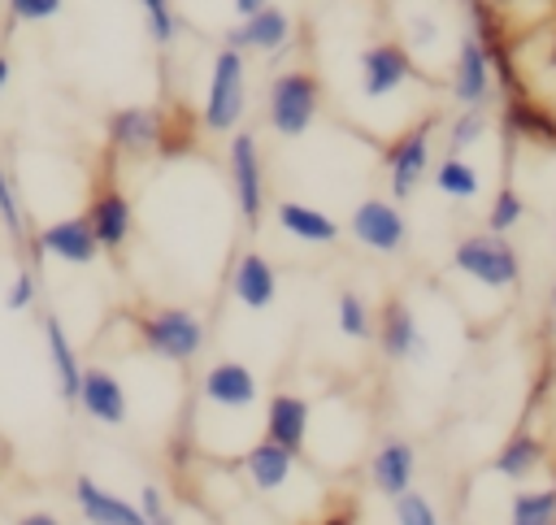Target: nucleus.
Here are the masks:
<instances>
[{"label":"nucleus","mask_w":556,"mask_h":525,"mask_svg":"<svg viewBox=\"0 0 556 525\" xmlns=\"http://www.w3.org/2000/svg\"><path fill=\"white\" fill-rule=\"evenodd\" d=\"M452 269L482 286V291H517L521 286V252L513 247L508 234H495V230H473V234H460L456 247H452Z\"/></svg>","instance_id":"obj_1"},{"label":"nucleus","mask_w":556,"mask_h":525,"mask_svg":"<svg viewBox=\"0 0 556 525\" xmlns=\"http://www.w3.org/2000/svg\"><path fill=\"white\" fill-rule=\"evenodd\" d=\"M248 108V65L243 52L222 48L213 56L208 69V91H204V108H200V126L208 135H235Z\"/></svg>","instance_id":"obj_2"},{"label":"nucleus","mask_w":556,"mask_h":525,"mask_svg":"<svg viewBox=\"0 0 556 525\" xmlns=\"http://www.w3.org/2000/svg\"><path fill=\"white\" fill-rule=\"evenodd\" d=\"M135 330H139V343L156 360H169V364H187L204 347V321L191 308H174V304L152 308L135 321Z\"/></svg>","instance_id":"obj_3"},{"label":"nucleus","mask_w":556,"mask_h":525,"mask_svg":"<svg viewBox=\"0 0 556 525\" xmlns=\"http://www.w3.org/2000/svg\"><path fill=\"white\" fill-rule=\"evenodd\" d=\"M317 108H321V82H317V74H308V69H282L269 82L265 117H269V130L274 135L300 139L313 126Z\"/></svg>","instance_id":"obj_4"},{"label":"nucleus","mask_w":556,"mask_h":525,"mask_svg":"<svg viewBox=\"0 0 556 525\" xmlns=\"http://www.w3.org/2000/svg\"><path fill=\"white\" fill-rule=\"evenodd\" d=\"M434 126H439V117L426 113L421 121L404 126V130L387 143L382 165H387L391 200H408V195H417V187L426 182V174H430V148H434Z\"/></svg>","instance_id":"obj_5"},{"label":"nucleus","mask_w":556,"mask_h":525,"mask_svg":"<svg viewBox=\"0 0 556 525\" xmlns=\"http://www.w3.org/2000/svg\"><path fill=\"white\" fill-rule=\"evenodd\" d=\"M356 78H361L365 100H391L395 91H404L417 78V65H413V52L400 39H378V43L361 48Z\"/></svg>","instance_id":"obj_6"},{"label":"nucleus","mask_w":556,"mask_h":525,"mask_svg":"<svg viewBox=\"0 0 556 525\" xmlns=\"http://www.w3.org/2000/svg\"><path fill=\"white\" fill-rule=\"evenodd\" d=\"M226 169H230V191H235V204H239L243 221L256 226L261 208H265V174H261V148H256L252 130H235L230 135Z\"/></svg>","instance_id":"obj_7"},{"label":"nucleus","mask_w":556,"mask_h":525,"mask_svg":"<svg viewBox=\"0 0 556 525\" xmlns=\"http://www.w3.org/2000/svg\"><path fill=\"white\" fill-rule=\"evenodd\" d=\"M500 126L513 143H530L543 152H556V104H547L534 91H517L504 95L500 104Z\"/></svg>","instance_id":"obj_8"},{"label":"nucleus","mask_w":556,"mask_h":525,"mask_svg":"<svg viewBox=\"0 0 556 525\" xmlns=\"http://www.w3.org/2000/svg\"><path fill=\"white\" fill-rule=\"evenodd\" d=\"M352 239L361 243V247H369V252H382V256H395V252H404V243H408V221H404V213H400V204L395 200H382V195H374V200H361L356 208H352Z\"/></svg>","instance_id":"obj_9"},{"label":"nucleus","mask_w":556,"mask_h":525,"mask_svg":"<svg viewBox=\"0 0 556 525\" xmlns=\"http://www.w3.org/2000/svg\"><path fill=\"white\" fill-rule=\"evenodd\" d=\"M447 91L460 108H486L491 95H495V74H491V61H486V48L465 30L460 43H456V56H452V74H447Z\"/></svg>","instance_id":"obj_10"},{"label":"nucleus","mask_w":556,"mask_h":525,"mask_svg":"<svg viewBox=\"0 0 556 525\" xmlns=\"http://www.w3.org/2000/svg\"><path fill=\"white\" fill-rule=\"evenodd\" d=\"M256 399H261V386L243 360H217L200 373V404H208V408L248 412V408H256Z\"/></svg>","instance_id":"obj_11"},{"label":"nucleus","mask_w":556,"mask_h":525,"mask_svg":"<svg viewBox=\"0 0 556 525\" xmlns=\"http://www.w3.org/2000/svg\"><path fill=\"white\" fill-rule=\"evenodd\" d=\"M239 469L248 473V482H252L265 499H282V495L291 490L295 473H300V451H287V447H278V443L261 438V443L243 447Z\"/></svg>","instance_id":"obj_12"},{"label":"nucleus","mask_w":556,"mask_h":525,"mask_svg":"<svg viewBox=\"0 0 556 525\" xmlns=\"http://www.w3.org/2000/svg\"><path fill=\"white\" fill-rule=\"evenodd\" d=\"M83 217H87V226H91V234H96V243H100L104 252L126 247L130 234H135V208H130V200H126L113 182H100V187L91 191Z\"/></svg>","instance_id":"obj_13"},{"label":"nucleus","mask_w":556,"mask_h":525,"mask_svg":"<svg viewBox=\"0 0 556 525\" xmlns=\"http://www.w3.org/2000/svg\"><path fill=\"white\" fill-rule=\"evenodd\" d=\"M374 338H378V347H382L387 360H426V351H430V343H426L413 308L400 295H391L382 304V312L374 317Z\"/></svg>","instance_id":"obj_14"},{"label":"nucleus","mask_w":556,"mask_h":525,"mask_svg":"<svg viewBox=\"0 0 556 525\" xmlns=\"http://www.w3.org/2000/svg\"><path fill=\"white\" fill-rule=\"evenodd\" d=\"M161 130H165V117L148 104H126L117 113H109V148L122 152V156H143V152H156L161 148Z\"/></svg>","instance_id":"obj_15"},{"label":"nucleus","mask_w":556,"mask_h":525,"mask_svg":"<svg viewBox=\"0 0 556 525\" xmlns=\"http://www.w3.org/2000/svg\"><path fill=\"white\" fill-rule=\"evenodd\" d=\"M291 30H295L291 13L278 9V4H265L261 13L239 17V26L226 30V48H235V52H269L274 56V52H282L291 43Z\"/></svg>","instance_id":"obj_16"},{"label":"nucleus","mask_w":556,"mask_h":525,"mask_svg":"<svg viewBox=\"0 0 556 525\" xmlns=\"http://www.w3.org/2000/svg\"><path fill=\"white\" fill-rule=\"evenodd\" d=\"M78 408L100 421V425H126L130 417V395L122 386V377L104 364H91L83 369V386H78Z\"/></svg>","instance_id":"obj_17"},{"label":"nucleus","mask_w":556,"mask_h":525,"mask_svg":"<svg viewBox=\"0 0 556 525\" xmlns=\"http://www.w3.org/2000/svg\"><path fill=\"white\" fill-rule=\"evenodd\" d=\"M308 421H313V408L308 399L300 395H287V390H274L265 399V421H261V438L287 447V451H304L308 443Z\"/></svg>","instance_id":"obj_18"},{"label":"nucleus","mask_w":556,"mask_h":525,"mask_svg":"<svg viewBox=\"0 0 556 525\" xmlns=\"http://www.w3.org/2000/svg\"><path fill=\"white\" fill-rule=\"evenodd\" d=\"M417 477V447L408 438H382L369 456V482L378 495L400 499L404 490H413Z\"/></svg>","instance_id":"obj_19"},{"label":"nucleus","mask_w":556,"mask_h":525,"mask_svg":"<svg viewBox=\"0 0 556 525\" xmlns=\"http://www.w3.org/2000/svg\"><path fill=\"white\" fill-rule=\"evenodd\" d=\"M35 247L48 252V256H56V260H65V265H91V260L100 256V243H96V234H91V226H87L83 213H78V217H56V221H48V226L35 234Z\"/></svg>","instance_id":"obj_20"},{"label":"nucleus","mask_w":556,"mask_h":525,"mask_svg":"<svg viewBox=\"0 0 556 525\" xmlns=\"http://www.w3.org/2000/svg\"><path fill=\"white\" fill-rule=\"evenodd\" d=\"M74 503H78V512H83L87 525H148V516H143L135 503H126L122 495L104 490V486H100L96 477H87V473L74 477Z\"/></svg>","instance_id":"obj_21"},{"label":"nucleus","mask_w":556,"mask_h":525,"mask_svg":"<svg viewBox=\"0 0 556 525\" xmlns=\"http://www.w3.org/2000/svg\"><path fill=\"white\" fill-rule=\"evenodd\" d=\"M547 443H543V434H534V430H526V425H517L508 438H504V447L495 451V460H491V469L500 473V477H508V482H526V477H534L543 464H547Z\"/></svg>","instance_id":"obj_22"},{"label":"nucleus","mask_w":556,"mask_h":525,"mask_svg":"<svg viewBox=\"0 0 556 525\" xmlns=\"http://www.w3.org/2000/svg\"><path fill=\"white\" fill-rule=\"evenodd\" d=\"M230 291H235V299L243 308L261 312V308H269L278 299V273L261 252H243L235 260V269H230Z\"/></svg>","instance_id":"obj_23"},{"label":"nucleus","mask_w":556,"mask_h":525,"mask_svg":"<svg viewBox=\"0 0 556 525\" xmlns=\"http://www.w3.org/2000/svg\"><path fill=\"white\" fill-rule=\"evenodd\" d=\"M274 217H278V226H282L291 239H300V243L330 247V243L339 239V221H334L330 213L313 208V204H300V200H278Z\"/></svg>","instance_id":"obj_24"},{"label":"nucleus","mask_w":556,"mask_h":525,"mask_svg":"<svg viewBox=\"0 0 556 525\" xmlns=\"http://www.w3.org/2000/svg\"><path fill=\"white\" fill-rule=\"evenodd\" d=\"M43 338H48V360H52V373H56V390L65 404H78V386H83V364H78V351L65 334V325L56 317H43Z\"/></svg>","instance_id":"obj_25"},{"label":"nucleus","mask_w":556,"mask_h":525,"mask_svg":"<svg viewBox=\"0 0 556 525\" xmlns=\"http://www.w3.org/2000/svg\"><path fill=\"white\" fill-rule=\"evenodd\" d=\"M434 191L447 195V200H473V195L482 191V174H478V165H469L465 156L443 152V161L434 165Z\"/></svg>","instance_id":"obj_26"},{"label":"nucleus","mask_w":556,"mask_h":525,"mask_svg":"<svg viewBox=\"0 0 556 525\" xmlns=\"http://www.w3.org/2000/svg\"><path fill=\"white\" fill-rule=\"evenodd\" d=\"M508 525H556V490L552 486H521L508 499Z\"/></svg>","instance_id":"obj_27"},{"label":"nucleus","mask_w":556,"mask_h":525,"mask_svg":"<svg viewBox=\"0 0 556 525\" xmlns=\"http://www.w3.org/2000/svg\"><path fill=\"white\" fill-rule=\"evenodd\" d=\"M491 130V117H486V108H460L452 121H447V135H443V143H447V152H456V156H465L482 135Z\"/></svg>","instance_id":"obj_28"},{"label":"nucleus","mask_w":556,"mask_h":525,"mask_svg":"<svg viewBox=\"0 0 556 525\" xmlns=\"http://www.w3.org/2000/svg\"><path fill=\"white\" fill-rule=\"evenodd\" d=\"M521 217H526V200H521V191H517L513 182H500L495 195H491V208H486V230L508 234V230L521 226Z\"/></svg>","instance_id":"obj_29"},{"label":"nucleus","mask_w":556,"mask_h":525,"mask_svg":"<svg viewBox=\"0 0 556 525\" xmlns=\"http://www.w3.org/2000/svg\"><path fill=\"white\" fill-rule=\"evenodd\" d=\"M334 317H339V330H343L348 338H374V312H369V304H365L356 291H343V295H339Z\"/></svg>","instance_id":"obj_30"},{"label":"nucleus","mask_w":556,"mask_h":525,"mask_svg":"<svg viewBox=\"0 0 556 525\" xmlns=\"http://www.w3.org/2000/svg\"><path fill=\"white\" fill-rule=\"evenodd\" d=\"M0 226L9 230L13 243H26V217H22V204H17V191H13V178L0 169Z\"/></svg>","instance_id":"obj_31"},{"label":"nucleus","mask_w":556,"mask_h":525,"mask_svg":"<svg viewBox=\"0 0 556 525\" xmlns=\"http://www.w3.org/2000/svg\"><path fill=\"white\" fill-rule=\"evenodd\" d=\"M391 503H395V525H439V512L421 490H404Z\"/></svg>","instance_id":"obj_32"},{"label":"nucleus","mask_w":556,"mask_h":525,"mask_svg":"<svg viewBox=\"0 0 556 525\" xmlns=\"http://www.w3.org/2000/svg\"><path fill=\"white\" fill-rule=\"evenodd\" d=\"M139 9H143V22H148V35L156 43H169L178 35V17H174L169 0H139Z\"/></svg>","instance_id":"obj_33"},{"label":"nucleus","mask_w":556,"mask_h":525,"mask_svg":"<svg viewBox=\"0 0 556 525\" xmlns=\"http://www.w3.org/2000/svg\"><path fill=\"white\" fill-rule=\"evenodd\" d=\"M65 0H9V17L13 22H48L61 13Z\"/></svg>","instance_id":"obj_34"},{"label":"nucleus","mask_w":556,"mask_h":525,"mask_svg":"<svg viewBox=\"0 0 556 525\" xmlns=\"http://www.w3.org/2000/svg\"><path fill=\"white\" fill-rule=\"evenodd\" d=\"M4 304H9L13 312H26V308L35 304V273H30V269H22V273L13 278V286H9V295H4Z\"/></svg>","instance_id":"obj_35"},{"label":"nucleus","mask_w":556,"mask_h":525,"mask_svg":"<svg viewBox=\"0 0 556 525\" xmlns=\"http://www.w3.org/2000/svg\"><path fill=\"white\" fill-rule=\"evenodd\" d=\"M434 39H439V22L430 13H413L408 17V43L413 48H430Z\"/></svg>","instance_id":"obj_36"},{"label":"nucleus","mask_w":556,"mask_h":525,"mask_svg":"<svg viewBox=\"0 0 556 525\" xmlns=\"http://www.w3.org/2000/svg\"><path fill=\"white\" fill-rule=\"evenodd\" d=\"M139 512L148 516V525H152V521H161V516L169 512V508H165V495H161L156 486H143V495H139Z\"/></svg>","instance_id":"obj_37"},{"label":"nucleus","mask_w":556,"mask_h":525,"mask_svg":"<svg viewBox=\"0 0 556 525\" xmlns=\"http://www.w3.org/2000/svg\"><path fill=\"white\" fill-rule=\"evenodd\" d=\"M317 525H356V508L352 503H334Z\"/></svg>","instance_id":"obj_38"},{"label":"nucleus","mask_w":556,"mask_h":525,"mask_svg":"<svg viewBox=\"0 0 556 525\" xmlns=\"http://www.w3.org/2000/svg\"><path fill=\"white\" fill-rule=\"evenodd\" d=\"M269 0H230V9L239 13V17H252V13H261Z\"/></svg>","instance_id":"obj_39"},{"label":"nucleus","mask_w":556,"mask_h":525,"mask_svg":"<svg viewBox=\"0 0 556 525\" xmlns=\"http://www.w3.org/2000/svg\"><path fill=\"white\" fill-rule=\"evenodd\" d=\"M543 69H547V74H556V26H552L547 48H543Z\"/></svg>","instance_id":"obj_40"},{"label":"nucleus","mask_w":556,"mask_h":525,"mask_svg":"<svg viewBox=\"0 0 556 525\" xmlns=\"http://www.w3.org/2000/svg\"><path fill=\"white\" fill-rule=\"evenodd\" d=\"M17 525H61V521H56L52 512H26V516H22Z\"/></svg>","instance_id":"obj_41"},{"label":"nucleus","mask_w":556,"mask_h":525,"mask_svg":"<svg viewBox=\"0 0 556 525\" xmlns=\"http://www.w3.org/2000/svg\"><path fill=\"white\" fill-rule=\"evenodd\" d=\"M4 87H9V56H0V95H4Z\"/></svg>","instance_id":"obj_42"},{"label":"nucleus","mask_w":556,"mask_h":525,"mask_svg":"<svg viewBox=\"0 0 556 525\" xmlns=\"http://www.w3.org/2000/svg\"><path fill=\"white\" fill-rule=\"evenodd\" d=\"M547 304H552V312H556V278H552V286H547Z\"/></svg>","instance_id":"obj_43"},{"label":"nucleus","mask_w":556,"mask_h":525,"mask_svg":"<svg viewBox=\"0 0 556 525\" xmlns=\"http://www.w3.org/2000/svg\"><path fill=\"white\" fill-rule=\"evenodd\" d=\"M9 460V443H4V434H0V464Z\"/></svg>","instance_id":"obj_44"},{"label":"nucleus","mask_w":556,"mask_h":525,"mask_svg":"<svg viewBox=\"0 0 556 525\" xmlns=\"http://www.w3.org/2000/svg\"><path fill=\"white\" fill-rule=\"evenodd\" d=\"M486 4H495V9H504V13H508V4H513V0H486Z\"/></svg>","instance_id":"obj_45"},{"label":"nucleus","mask_w":556,"mask_h":525,"mask_svg":"<svg viewBox=\"0 0 556 525\" xmlns=\"http://www.w3.org/2000/svg\"><path fill=\"white\" fill-rule=\"evenodd\" d=\"M552 490H556V460H552Z\"/></svg>","instance_id":"obj_46"},{"label":"nucleus","mask_w":556,"mask_h":525,"mask_svg":"<svg viewBox=\"0 0 556 525\" xmlns=\"http://www.w3.org/2000/svg\"><path fill=\"white\" fill-rule=\"evenodd\" d=\"M552 230H556V213H552Z\"/></svg>","instance_id":"obj_47"}]
</instances>
